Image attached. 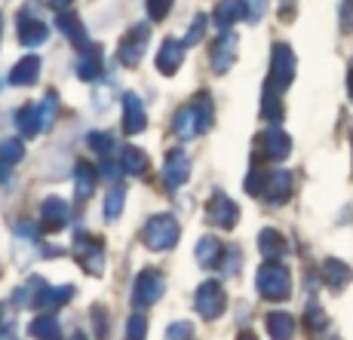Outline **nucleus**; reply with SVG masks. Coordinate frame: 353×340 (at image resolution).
Wrapping results in <instances>:
<instances>
[{
	"label": "nucleus",
	"instance_id": "nucleus-1",
	"mask_svg": "<svg viewBox=\"0 0 353 340\" xmlns=\"http://www.w3.org/2000/svg\"><path fill=\"white\" fill-rule=\"evenodd\" d=\"M212 123H215L212 98H209V92H200V95H194L188 105H181L179 111H175L172 132L179 135L181 141H191V138H196V135L209 132Z\"/></svg>",
	"mask_w": 353,
	"mask_h": 340
},
{
	"label": "nucleus",
	"instance_id": "nucleus-2",
	"mask_svg": "<svg viewBox=\"0 0 353 340\" xmlns=\"http://www.w3.org/2000/svg\"><path fill=\"white\" fill-rule=\"evenodd\" d=\"M255 285H258V295H261L264 301H286L292 295V273L280 261H268L261 270H258Z\"/></svg>",
	"mask_w": 353,
	"mask_h": 340
},
{
	"label": "nucleus",
	"instance_id": "nucleus-3",
	"mask_svg": "<svg viewBox=\"0 0 353 340\" xmlns=\"http://www.w3.org/2000/svg\"><path fill=\"white\" fill-rule=\"evenodd\" d=\"M25 288H28V307L34 310H56L74 297V285H50L40 276H31Z\"/></svg>",
	"mask_w": 353,
	"mask_h": 340
},
{
	"label": "nucleus",
	"instance_id": "nucleus-4",
	"mask_svg": "<svg viewBox=\"0 0 353 340\" xmlns=\"http://www.w3.org/2000/svg\"><path fill=\"white\" fill-rule=\"evenodd\" d=\"M179 236H181V227L172 215H154L151 221L145 224V230H141V242H145L151 251L175 248Z\"/></svg>",
	"mask_w": 353,
	"mask_h": 340
},
{
	"label": "nucleus",
	"instance_id": "nucleus-5",
	"mask_svg": "<svg viewBox=\"0 0 353 340\" xmlns=\"http://www.w3.org/2000/svg\"><path fill=\"white\" fill-rule=\"evenodd\" d=\"M166 295V276L160 273L157 267H145L132 282V304L139 310L154 307L160 297Z\"/></svg>",
	"mask_w": 353,
	"mask_h": 340
},
{
	"label": "nucleus",
	"instance_id": "nucleus-6",
	"mask_svg": "<svg viewBox=\"0 0 353 340\" xmlns=\"http://www.w3.org/2000/svg\"><path fill=\"white\" fill-rule=\"evenodd\" d=\"M194 307H196V312H200L203 319H209V322L221 319V312L228 310L225 285L215 282V279H206V282L196 288V295H194Z\"/></svg>",
	"mask_w": 353,
	"mask_h": 340
},
{
	"label": "nucleus",
	"instance_id": "nucleus-7",
	"mask_svg": "<svg viewBox=\"0 0 353 340\" xmlns=\"http://www.w3.org/2000/svg\"><path fill=\"white\" fill-rule=\"evenodd\" d=\"M292 80H295V52H292L289 43H274V50H270L268 86L270 89H276V92H283Z\"/></svg>",
	"mask_w": 353,
	"mask_h": 340
},
{
	"label": "nucleus",
	"instance_id": "nucleus-8",
	"mask_svg": "<svg viewBox=\"0 0 353 340\" xmlns=\"http://www.w3.org/2000/svg\"><path fill=\"white\" fill-rule=\"evenodd\" d=\"M74 257L80 261V267L92 276H101L105 273V248H101V240L92 233H77L74 236Z\"/></svg>",
	"mask_w": 353,
	"mask_h": 340
},
{
	"label": "nucleus",
	"instance_id": "nucleus-9",
	"mask_svg": "<svg viewBox=\"0 0 353 340\" xmlns=\"http://www.w3.org/2000/svg\"><path fill=\"white\" fill-rule=\"evenodd\" d=\"M148 40H151V25H148V22L132 25V28H129L123 37H120V43H117V59H120V65H126V67H135V65H139L141 56H145Z\"/></svg>",
	"mask_w": 353,
	"mask_h": 340
},
{
	"label": "nucleus",
	"instance_id": "nucleus-10",
	"mask_svg": "<svg viewBox=\"0 0 353 340\" xmlns=\"http://www.w3.org/2000/svg\"><path fill=\"white\" fill-rule=\"evenodd\" d=\"M206 221L215 224V227H221V230H230V227H236V221H240V209H236V202L230 200L228 193L215 190L206 202Z\"/></svg>",
	"mask_w": 353,
	"mask_h": 340
},
{
	"label": "nucleus",
	"instance_id": "nucleus-11",
	"mask_svg": "<svg viewBox=\"0 0 353 340\" xmlns=\"http://www.w3.org/2000/svg\"><path fill=\"white\" fill-rule=\"evenodd\" d=\"M188 178H191V156L181 147H172L163 160V184H166V190H179Z\"/></svg>",
	"mask_w": 353,
	"mask_h": 340
},
{
	"label": "nucleus",
	"instance_id": "nucleus-12",
	"mask_svg": "<svg viewBox=\"0 0 353 340\" xmlns=\"http://www.w3.org/2000/svg\"><path fill=\"white\" fill-rule=\"evenodd\" d=\"M68 221H71V206H68L62 196H46V200L40 202V227H43L46 233L65 230Z\"/></svg>",
	"mask_w": 353,
	"mask_h": 340
},
{
	"label": "nucleus",
	"instance_id": "nucleus-13",
	"mask_svg": "<svg viewBox=\"0 0 353 340\" xmlns=\"http://www.w3.org/2000/svg\"><path fill=\"white\" fill-rule=\"evenodd\" d=\"M16 34H19V43L34 50V46H40L46 37H50V28H46L43 19H37L31 10H22L16 19Z\"/></svg>",
	"mask_w": 353,
	"mask_h": 340
},
{
	"label": "nucleus",
	"instance_id": "nucleus-14",
	"mask_svg": "<svg viewBox=\"0 0 353 340\" xmlns=\"http://www.w3.org/2000/svg\"><path fill=\"white\" fill-rule=\"evenodd\" d=\"M292 187H295L292 172H286V169H274V172H268V178H264L261 200H268L270 206H283V202H289Z\"/></svg>",
	"mask_w": 353,
	"mask_h": 340
},
{
	"label": "nucleus",
	"instance_id": "nucleus-15",
	"mask_svg": "<svg viewBox=\"0 0 353 340\" xmlns=\"http://www.w3.org/2000/svg\"><path fill=\"white\" fill-rule=\"evenodd\" d=\"M258 151L268 156V160L280 162V160H286V156L292 153V138L283 132L280 126H268L261 135H258Z\"/></svg>",
	"mask_w": 353,
	"mask_h": 340
},
{
	"label": "nucleus",
	"instance_id": "nucleus-16",
	"mask_svg": "<svg viewBox=\"0 0 353 340\" xmlns=\"http://www.w3.org/2000/svg\"><path fill=\"white\" fill-rule=\"evenodd\" d=\"M236 46H240L236 34L221 31V37L215 40L212 52H209V62H212V71L215 74H228L230 67H234V62H236Z\"/></svg>",
	"mask_w": 353,
	"mask_h": 340
},
{
	"label": "nucleus",
	"instance_id": "nucleus-17",
	"mask_svg": "<svg viewBox=\"0 0 353 340\" xmlns=\"http://www.w3.org/2000/svg\"><path fill=\"white\" fill-rule=\"evenodd\" d=\"M252 0H219L215 3V12H212V22L219 31H230V25H236L240 19H249L252 16Z\"/></svg>",
	"mask_w": 353,
	"mask_h": 340
},
{
	"label": "nucleus",
	"instance_id": "nucleus-18",
	"mask_svg": "<svg viewBox=\"0 0 353 340\" xmlns=\"http://www.w3.org/2000/svg\"><path fill=\"white\" fill-rule=\"evenodd\" d=\"M145 126H148L145 105H141V98L135 92H126L123 95V129H126V135L145 132Z\"/></svg>",
	"mask_w": 353,
	"mask_h": 340
},
{
	"label": "nucleus",
	"instance_id": "nucleus-19",
	"mask_svg": "<svg viewBox=\"0 0 353 340\" xmlns=\"http://www.w3.org/2000/svg\"><path fill=\"white\" fill-rule=\"evenodd\" d=\"M185 50L188 46L181 43V40H163V46L157 52V71L166 74V77H172V74L181 67V62H185Z\"/></svg>",
	"mask_w": 353,
	"mask_h": 340
},
{
	"label": "nucleus",
	"instance_id": "nucleus-20",
	"mask_svg": "<svg viewBox=\"0 0 353 340\" xmlns=\"http://www.w3.org/2000/svg\"><path fill=\"white\" fill-rule=\"evenodd\" d=\"M99 169L92 166V162L80 160L77 166H74V196H77V202H86L92 196V190H96V181H99Z\"/></svg>",
	"mask_w": 353,
	"mask_h": 340
},
{
	"label": "nucleus",
	"instance_id": "nucleus-21",
	"mask_svg": "<svg viewBox=\"0 0 353 340\" xmlns=\"http://www.w3.org/2000/svg\"><path fill=\"white\" fill-rule=\"evenodd\" d=\"M56 25H59V31L65 34L68 40H71V46H77L80 52L83 50H90V37H86V28H83V22H80L74 12H59L56 16Z\"/></svg>",
	"mask_w": 353,
	"mask_h": 340
},
{
	"label": "nucleus",
	"instance_id": "nucleus-22",
	"mask_svg": "<svg viewBox=\"0 0 353 340\" xmlns=\"http://www.w3.org/2000/svg\"><path fill=\"white\" fill-rule=\"evenodd\" d=\"M258 248H261V255L268 257V261H280V257L289 255L286 236H283L280 230H274V227H264L261 233H258Z\"/></svg>",
	"mask_w": 353,
	"mask_h": 340
},
{
	"label": "nucleus",
	"instance_id": "nucleus-23",
	"mask_svg": "<svg viewBox=\"0 0 353 340\" xmlns=\"http://www.w3.org/2000/svg\"><path fill=\"white\" fill-rule=\"evenodd\" d=\"M225 251H228L225 242H219L215 236H203V240L196 242V261H200V267L215 270L225 261Z\"/></svg>",
	"mask_w": 353,
	"mask_h": 340
},
{
	"label": "nucleus",
	"instance_id": "nucleus-24",
	"mask_svg": "<svg viewBox=\"0 0 353 340\" xmlns=\"http://www.w3.org/2000/svg\"><path fill=\"white\" fill-rule=\"evenodd\" d=\"M323 282L332 291H341L353 282V270L344 261H338V257H329V261H323Z\"/></svg>",
	"mask_w": 353,
	"mask_h": 340
},
{
	"label": "nucleus",
	"instance_id": "nucleus-25",
	"mask_svg": "<svg viewBox=\"0 0 353 340\" xmlns=\"http://www.w3.org/2000/svg\"><path fill=\"white\" fill-rule=\"evenodd\" d=\"M40 56H25L12 65V74H10V83L12 86H34L40 80Z\"/></svg>",
	"mask_w": 353,
	"mask_h": 340
},
{
	"label": "nucleus",
	"instance_id": "nucleus-26",
	"mask_svg": "<svg viewBox=\"0 0 353 340\" xmlns=\"http://www.w3.org/2000/svg\"><path fill=\"white\" fill-rule=\"evenodd\" d=\"M28 334L34 340H62V325H59L56 316H50V312H40V316L28 325Z\"/></svg>",
	"mask_w": 353,
	"mask_h": 340
},
{
	"label": "nucleus",
	"instance_id": "nucleus-27",
	"mask_svg": "<svg viewBox=\"0 0 353 340\" xmlns=\"http://www.w3.org/2000/svg\"><path fill=\"white\" fill-rule=\"evenodd\" d=\"M25 156V145L19 138H6L0 141V181L10 178V169L16 166L19 160Z\"/></svg>",
	"mask_w": 353,
	"mask_h": 340
},
{
	"label": "nucleus",
	"instance_id": "nucleus-28",
	"mask_svg": "<svg viewBox=\"0 0 353 340\" xmlns=\"http://www.w3.org/2000/svg\"><path fill=\"white\" fill-rule=\"evenodd\" d=\"M77 77L80 80H99L101 77V46H90V50L80 52Z\"/></svg>",
	"mask_w": 353,
	"mask_h": 340
},
{
	"label": "nucleus",
	"instance_id": "nucleus-29",
	"mask_svg": "<svg viewBox=\"0 0 353 340\" xmlns=\"http://www.w3.org/2000/svg\"><path fill=\"white\" fill-rule=\"evenodd\" d=\"M268 334H270V340H292L295 337V319H292L289 312H270Z\"/></svg>",
	"mask_w": 353,
	"mask_h": 340
},
{
	"label": "nucleus",
	"instance_id": "nucleus-30",
	"mask_svg": "<svg viewBox=\"0 0 353 340\" xmlns=\"http://www.w3.org/2000/svg\"><path fill=\"white\" fill-rule=\"evenodd\" d=\"M120 166H123L126 175H145L148 172V156L141 153L139 147L123 145V151H120Z\"/></svg>",
	"mask_w": 353,
	"mask_h": 340
},
{
	"label": "nucleus",
	"instance_id": "nucleus-31",
	"mask_svg": "<svg viewBox=\"0 0 353 340\" xmlns=\"http://www.w3.org/2000/svg\"><path fill=\"white\" fill-rule=\"evenodd\" d=\"M261 117L268 120L270 126H280L283 123V105H280V92L264 86V98H261Z\"/></svg>",
	"mask_w": 353,
	"mask_h": 340
},
{
	"label": "nucleus",
	"instance_id": "nucleus-32",
	"mask_svg": "<svg viewBox=\"0 0 353 340\" xmlns=\"http://www.w3.org/2000/svg\"><path fill=\"white\" fill-rule=\"evenodd\" d=\"M16 126H19V132L25 135V138H34V135H40L43 132V126H40V114H37V105H28V107H22V111H16Z\"/></svg>",
	"mask_w": 353,
	"mask_h": 340
},
{
	"label": "nucleus",
	"instance_id": "nucleus-33",
	"mask_svg": "<svg viewBox=\"0 0 353 340\" xmlns=\"http://www.w3.org/2000/svg\"><path fill=\"white\" fill-rule=\"evenodd\" d=\"M304 322H307V331H310L314 337H320V334H325V331H329V319H325V312L320 310V304H314V301L307 304Z\"/></svg>",
	"mask_w": 353,
	"mask_h": 340
},
{
	"label": "nucleus",
	"instance_id": "nucleus-34",
	"mask_svg": "<svg viewBox=\"0 0 353 340\" xmlns=\"http://www.w3.org/2000/svg\"><path fill=\"white\" fill-rule=\"evenodd\" d=\"M123 206H126V190L111 187V193H108V200H105V217L108 221H117V217L123 215Z\"/></svg>",
	"mask_w": 353,
	"mask_h": 340
},
{
	"label": "nucleus",
	"instance_id": "nucleus-35",
	"mask_svg": "<svg viewBox=\"0 0 353 340\" xmlns=\"http://www.w3.org/2000/svg\"><path fill=\"white\" fill-rule=\"evenodd\" d=\"M56 111H59V95H56V92H46V98L37 105L40 126H43V132L52 126V120H56Z\"/></svg>",
	"mask_w": 353,
	"mask_h": 340
},
{
	"label": "nucleus",
	"instance_id": "nucleus-36",
	"mask_svg": "<svg viewBox=\"0 0 353 340\" xmlns=\"http://www.w3.org/2000/svg\"><path fill=\"white\" fill-rule=\"evenodd\" d=\"M86 145H90L96 153L108 156L114 147H117V141H114V135H108V132H90V135H86Z\"/></svg>",
	"mask_w": 353,
	"mask_h": 340
},
{
	"label": "nucleus",
	"instance_id": "nucleus-37",
	"mask_svg": "<svg viewBox=\"0 0 353 340\" xmlns=\"http://www.w3.org/2000/svg\"><path fill=\"white\" fill-rule=\"evenodd\" d=\"M126 334H129V340H145V334H148V319L141 316V312L129 316V322H126Z\"/></svg>",
	"mask_w": 353,
	"mask_h": 340
},
{
	"label": "nucleus",
	"instance_id": "nucleus-38",
	"mask_svg": "<svg viewBox=\"0 0 353 340\" xmlns=\"http://www.w3.org/2000/svg\"><path fill=\"white\" fill-rule=\"evenodd\" d=\"M0 340H16V319L10 316L6 304H0Z\"/></svg>",
	"mask_w": 353,
	"mask_h": 340
},
{
	"label": "nucleus",
	"instance_id": "nucleus-39",
	"mask_svg": "<svg viewBox=\"0 0 353 340\" xmlns=\"http://www.w3.org/2000/svg\"><path fill=\"white\" fill-rule=\"evenodd\" d=\"M240 264H243V251L236 248V246H228V251H225V261H221V267H219V270H225L228 276H234L236 270H240Z\"/></svg>",
	"mask_w": 353,
	"mask_h": 340
},
{
	"label": "nucleus",
	"instance_id": "nucleus-40",
	"mask_svg": "<svg viewBox=\"0 0 353 340\" xmlns=\"http://www.w3.org/2000/svg\"><path fill=\"white\" fill-rule=\"evenodd\" d=\"M203 31H206V16H203V12H200V16L194 19V25H191V28H188V34H185V40H181V43H185L188 50H191L194 43H200V40H203Z\"/></svg>",
	"mask_w": 353,
	"mask_h": 340
},
{
	"label": "nucleus",
	"instance_id": "nucleus-41",
	"mask_svg": "<svg viewBox=\"0 0 353 340\" xmlns=\"http://www.w3.org/2000/svg\"><path fill=\"white\" fill-rule=\"evenodd\" d=\"M166 340H194V325L191 322H172L166 328Z\"/></svg>",
	"mask_w": 353,
	"mask_h": 340
},
{
	"label": "nucleus",
	"instance_id": "nucleus-42",
	"mask_svg": "<svg viewBox=\"0 0 353 340\" xmlns=\"http://www.w3.org/2000/svg\"><path fill=\"white\" fill-rule=\"evenodd\" d=\"M169 10H172V0H148V16H151V22H163V19L169 16Z\"/></svg>",
	"mask_w": 353,
	"mask_h": 340
},
{
	"label": "nucleus",
	"instance_id": "nucleus-43",
	"mask_svg": "<svg viewBox=\"0 0 353 340\" xmlns=\"http://www.w3.org/2000/svg\"><path fill=\"white\" fill-rule=\"evenodd\" d=\"M92 322H96V337L99 340H108V310L101 307V304L92 307Z\"/></svg>",
	"mask_w": 353,
	"mask_h": 340
},
{
	"label": "nucleus",
	"instance_id": "nucleus-44",
	"mask_svg": "<svg viewBox=\"0 0 353 340\" xmlns=\"http://www.w3.org/2000/svg\"><path fill=\"white\" fill-rule=\"evenodd\" d=\"M341 28L353 31V0H344L341 3Z\"/></svg>",
	"mask_w": 353,
	"mask_h": 340
},
{
	"label": "nucleus",
	"instance_id": "nucleus-45",
	"mask_svg": "<svg viewBox=\"0 0 353 340\" xmlns=\"http://www.w3.org/2000/svg\"><path fill=\"white\" fill-rule=\"evenodd\" d=\"M101 172H105V178L114 181L120 172H123V166H120V162H114V160H105V162H101Z\"/></svg>",
	"mask_w": 353,
	"mask_h": 340
},
{
	"label": "nucleus",
	"instance_id": "nucleus-46",
	"mask_svg": "<svg viewBox=\"0 0 353 340\" xmlns=\"http://www.w3.org/2000/svg\"><path fill=\"white\" fill-rule=\"evenodd\" d=\"M43 3H46V6H56V10L62 12V6H65V3H71V0H43Z\"/></svg>",
	"mask_w": 353,
	"mask_h": 340
},
{
	"label": "nucleus",
	"instance_id": "nucleus-47",
	"mask_svg": "<svg viewBox=\"0 0 353 340\" xmlns=\"http://www.w3.org/2000/svg\"><path fill=\"white\" fill-rule=\"evenodd\" d=\"M347 92H350V101H353V62H350V74H347Z\"/></svg>",
	"mask_w": 353,
	"mask_h": 340
},
{
	"label": "nucleus",
	"instance_id": "nucleus-48",
	"mask_svg": "<svg viewBox=\"0 0 353 340\" xmlns=\"http://www.w3.org/2000/svg\"><path fill=\"white\" fill-rule=\"evenodd\" d=\"M236 340H258V337L252 334V331H243V334H240V337H236Z\"/></svg>",
	"mask_w": 353,
	"mask_h": 340
},
{
	"label": "nucleus",
	"instance_id": "nucleus-49",
	"mask_svg": "<svg viewBox=\"0 0 353 340\" xmlns=\"http://www.w3.org/2000/svg\"><path fill=\"white\" fill-rule=\"evenodd\" d=\"M71 340H86V334H80V331H77V334H74Z\"/></svg>",
	"mask_w": 353,
	"mask_h": 340
}]
</instances>
